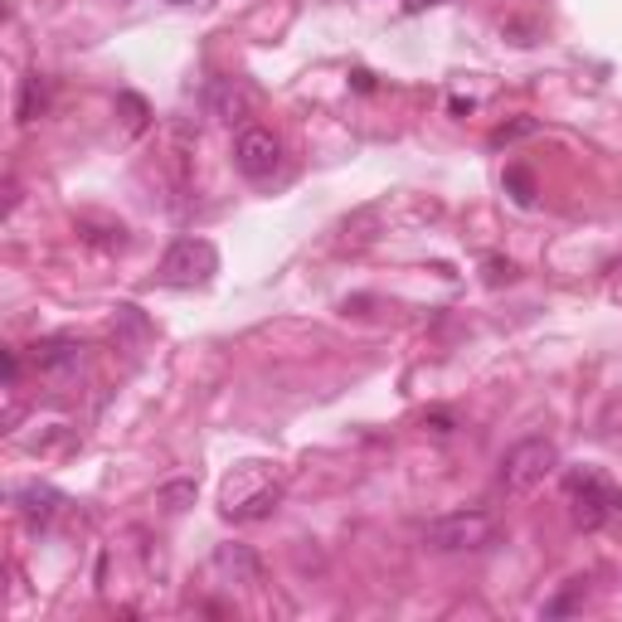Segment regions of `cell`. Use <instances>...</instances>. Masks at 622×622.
<instances>
[{"mask_svg":"<svg viewBox=\"0 0 622 622\" xmlns=\"http://www.w3.org/2000/svg\"><path fill=\"white\" fill-rule=\"evenodd\" d=\"M277 506H283V482L263 462H238L220 496L224 521H268Z\"/></svg>","mask_w":622,"mask_h":622,"instance_id":"obj_1","label":"cell"},{"mask_svg":"<svg viewBox=\"0 0 622 622\" xmlns=\"http://www.w3.org/2000/svg\"><path fill=\"white\" fill-rule=\"evenodd\" d=\"M564 496L579 531H604L613 515H622V486L598 467H574L564 476Z\"/></svg>","mask_w":622,"mask_h":622,"instance_id":"obj_2","label":"cell"},{"mask_svg":"<svg viewBox=\"0 0 622 622\" xmlns=\"http://www.w3.org/2000/svg\"><path fill=\"white\" fill-rule=\"evenodd\" d=\"M496 540V515L492 511H452L423 525V545L438 555H462V549H486Z\"/></svg>","mask_w":622,"mask_h":622,"instance_id":"obj_3","label":"cell"},{"mask_svg":"<svg viewBox=\"0 0 622 622\" xmlns=\"http://www.w3.org/2000/svg\"><path fill=\"white\" fill-rule=\"evenodd\" d=\"M214 273H220V253H214L210 238H175L161 258L156 283L161 287H204Z\"/></svg>","mask_w":622,"mask_h":622,"instance_id":"obj_4","label":"cell"},{"mask_svg":"<svg viewBox=\"0 0 622 622\" xmlns=\"http://www.w3.org/2000/svg\"><path fill=\"white\" fill-rule=\"evenodd\" d=\"M559 467V448L549 438H525V443H515L511 452L501 458V492H511V496H531L535 486L545 482L549 472Z\"/></svg>","mask_w":622,"mask_h":622,"instance_id":"obj_5","label":"cell"},{"mask_svg":"<svg viewBox=\"0 0 622 622\" xmlns=\"http://www.w3.org/2000/svg\"><path fill=\"white\" fill-rule=\"evenodd\" d=\"M234 165H238L244 181L268 185L277 171H283V141H277L268 127H244L234 137Z\"/></svg>","mask_w":622,"mask_h":622,"instance_id":"obj_6","label":"cell"},{"mask_svg":"<svg viewBox=\"0 0 622 622\" xmlns=\"http://www.w3.org/2000/svg\"><path fill=\"white\" fill-rule=\"evenodd\" d=\"M35 370L54 385H78V375L88 370V350L78 340H45L35 346Z\"/></svg>","mask_w":622,"mask_h":622,"instance_id":"obj_7","label":"cell"},{"mask_svg":"<svg viewBox=\"0 0 622 622\" xmlns=\"http://www.w3.org/2000/svg\"><path fill=\"white\" fill-rule=\"evenodd\" d=\"M248 108H253V102H248V88L238 78H214L210 88H204V112H210L214 122H244L248 117Z\"/></svg>","mask_w":622,"mask_h":622,"instance_id":"obj_8","label":"cell"},{"mask_svg":"<svg viewBox=\"0 0 622 622\" xmlns=\"http://www.w3.org/2000/svg\"><path fill=\"white\" fill-rule=\"evenodd\" d=\"M214 574H220L224 584H258L263 564H258V555L248 545H220L214 549Z\"/></svg>","mask_w":622,"mask_h":622,"instance_id":"obj_9","label":"cell"},{"mask_svg":"<svg viewBox=\"0 0 622 622\" xmlns=\"http://www.w3.org/2000/svg\"><path fill=\"white\" fill-rule=\"evenodd\" d=\"M15 506H20V515H25V521L49 525V521H54V511L64 506V496H59L54 486L29 482V486H20V492H15Z\"/></svg>","mask_w":622,"mask_h":622,"instance_id":"obj_10","label":"cell"},{"mask_svg":"<svg viewBox=\"0 0 622 622\" xmlns=\"http://www.w3.org/2000/svg\"><path fill=\"white\" fill-rule=\"evenodd\" d=\"M49 112V78L45 74H29L20 83V102H15V122H39Z\"/></svg>","mask_w":622,"mask_h":622,"instance_id":"obj_11","label":"cell"},{"mask_svg":"<svg viewBox=\"0 0 622 622\" xmlns=\"http://www.w3.org/2000/svg\"><path fill=\"white\" fill-rule=\"evenodd\" d=\"M156 506H161L165 515H181L185 506H195V482H165V486H156Z\"/></svg>","mask_w":622,"mask_h":622,"instance_id":"obj_12","label":"cell"},{"mask_svg":"<svg viewBox=\"0 0 622 622\" xmlns=\"http://www.w3.org/2000/svg\"><path fill=\"white\" fill-rule=\"evenodd\" d=\"M579 598H584V579H569V584H564V594H559V598H549V604L540 608V613H545V618H564V613H574V608H579Z\"/></svg>","mask_w":622,"mask_h":622,"instance_id":"obj_13","label":"cell"},{"mask_svg":"<svg viewBox=\"0 0 622 622\" xmlns=\"http://www.w3.org/2000/svg\"><path fill=\"white\" fill-rule=\"evenodd\" d=\"M117 108L127 112V132H141V127H147V117H151V112H147V102H141L137 92H122V98H117Z\"/></svg>","mask_w":622,"mask_h":622,"instance_id":"obj_14","label":"cell"},{"mask_svg":"<svg viewBox=\"0 0 622 622\" xmlns=\"http://www.w3.org/2000/svg\"><path fill=\"white\" fill-rule=\"evenodd\" d=\"M506 185L515 190V204H525V210H531V204H535V185H531V175H525L521 165H515V171H506Z\"/></svg>","mask_w":622,"mask_h":622,"instance_id":"obj_15","label":"cell"},{"mask_svg":"<svg viewBox=\"0 0 622 622\" xmlns=\"http://www.w3.org/2000/svg\"><path fill=\"white\" fill-rule=\"evenodd\" d=\"M531 132H535V122H511V127H496V132H492V147H506V141L531 137Z\"/></svg>","mask_w":622,"mask_h":622,"instance_id":"obj_16","label":"cell"},{"mask_svg":"<svg viewBox=\"0 0 622 622\" xmlns=\"http://www.w3.org/2000/svg\"><path fill=\"white\" fill-rule=\"evenodd\" d=\"M438 5H448V0H403L409 15H423V10H438Z\"/></svg>","mask_w":622,"mask_h":622,"instance_id":"obj_17","label":"cell"},{"mask_svg":"<svg viewBox=\"0 0 622 622\" xmlns=\"http://www.w3.org/2000/svg\"><path fill=\"white\" fill-rule=\"evenodd\" d=\"M15 380H20V356L15 350H5V385L15 389Z\"/></svg>","mask_w":622,"mask_h":622,"instance_id":"obj_18","label":"cell"}]
</instances>
